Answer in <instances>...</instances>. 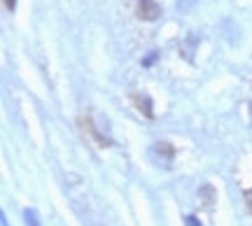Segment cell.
Listing matches in <instances>:
<instances>
[{
    "label": "cell",
    "instance_id": "obj_6",
    "mask_svg": "<svg viewBox=\"0 0 252 226\" xmlns=\"http://www.w3.org/2000/svg\"><path fill=\"white\" fill-rule=\"evenodd\" d=\"M5 7H7L9 12H14V7H17V0H5Z\"/></svg>",
    "mask_w": 252,
    "mask_h": 226
},
{
    "label": "cell",
    "instance_id": "obj_7",
    "mask_svg": "<svg viewBox=\"0 0 252 226\" xmlns=\"http://www.w3.org/2000/svg\"><path fill=\"white\" fill-rule=\"evenodd\" d=\"M187 226H201V224H196V217H187Z\"/></svg>",
    "mask_w": 252,
    "mask_h": 226
},
{
    "label": "cell",
    "instance_id": "obj_2",
    "mask_svg": "<svg viewBox=\"0 0 252 226\" xmlns=\"http://www.w3.org/2000/svg\"><path fill=\"white\" fill-rule=\"evenodd\" d=\"M154 152L159 154V156H163V159H166V161H171L173 159V147L168 145V142H157V145H154Z\"/></svg>",
    "mask_w": 252,
    "mask_h": 226
},
{
    "label": "cell",
    "instance_id": "obj_1",
    "mask_svg": "<svg viewBox=\"0 0 252 226\" xmlns=\"http://www.w3.org/2000/svg\"><path fill=\"white\" fill-rule=\"evenodd\" d=\"M161 17V7L157 0H138V19L143 21H157Z\"/></svg>",
    "mask_w": 252,
    "mask_h": 226
},
{
    "label": "cell",
    "instance_id": "obj_3",
    "mask_svg": "<svg viewBox=\"0 0 252 226\" xmlns=\"http://www.w3.org/2000/svg\"><path fill=\"white\" fill-rule=\"evenodd\" d=\"M133 100L138 103L140 112H145L147 117H152V103H150V98H147V96H133Z\"/></svg>",
    "mask_w": 252,
    "mask_h": 226
},
{
    "label": "cell",
    "instance_id": "obj_5",
    "mask_svg": "<svg viewBox=\"0 0 252 226\" xmlns=\"http://www.w3.org/2000/svg\"><path fill=\"white\" fill-rule=\"evenodd\" d=\"M245 203H248V210L252 212V189L245 191Z\"/></svg>",
    "mask_w": 252,
    "mask_h": 226
},
{
    "label": "cell",
    "instance_id": "obj_4",
    "mask_svg": "<svg viewBox=\"0 0 252 226\" xmlns=\"http://www.w3.org/2000/svg\"><path fill=\"white\" fill-rule=\"evenodd\" d=\"M26 219H28V226H40V224H37V217H35V212H33V210H26Z\"/></svg>",
    "mask_w": 252,
    "mask_h": 226
},
{
    "label": "cell",
    "instance_id": "obj_8",
    "mask_svg": "<svg viewBox=\"0 0 252 226\" xmlns=\"http://www.w3.org/2000/svg\"><path fill=\"white\" fill-rule=\"evenodd\" d=\"M250 117H252V103H250Z\"/></svg>",
    "mask_w": 252,
    "mask_h": 226
}]
</instances>
